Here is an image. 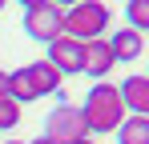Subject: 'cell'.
I'll use <instances>...</instances> for the list:
<instances>
[{
  "mask_svg": "<svg viewBox=\"0 0 149 144\" xmlns=\"http://www.w3.org/2000/svg\"><path fill=\"white\" fill-rule=\"evenodd\" d=\"M85 124H89V132H97V136H109V132H117L125 124V100H121V88L117 84H109V80H101L93 84L89 92H85Z\"/></svg>",
  "mask_w": 149,
  "mask_h": 144,
  "instance_id": "6da1fadb",
  "label": "cell"
},
{
  "mask_svg": "<svg viewBox=\"0 0 149 144\" xmlns=\"http://www.w3.org/2000/svg\"><path fill=\"white\" fill-rule=\"evenodd\" d=\"M109 20H113L109 4H101V0H77L73 8H65V36H73L81 44L101 40L109 32Z\"/></svg>",
  "mask_w": 149,
  "mask_h": 144,
  "instance_id": "7a4b0ae2",
  "label": "cell"
},
{
  "mask_svg": "<svg viewBox=\"0 0 149 144\" xmlns=\"http://www.w3.org/2000/svg\"><path fill=\"white\" fill-rule=\"evenodd\" d=\"M24 32L40 44L65 36V8L56 0H24Z\"/></svg>",
  "mask_w": 149,
  "mask_h": 144,
  "instance_id": "3957f363",
  "label": "cell"
},
{
  "mask_svg": "<svg viewBox=\"0 0 149 144\" xmlns=\"http://www.w3.org/2000/svg\"><path fill=\"white\" fill-rule=\"evenodd\" d=\"M45 136L52 144H81L89 136V124H85V112L77 104H56L49 116H45Z\"/></svg>",
  "mask_w": 149,
  "mask_h": 144,
  "instance_id": "277c9868",
  "label": "cell"
},
{
  "mask_svg": "<svg viewBox=\"0 0 149 144\" xmlns=\"http://www.w3.org/2000/svg\"><path fill=\"white\" fill-rule=\"evenodd\" d=\"M45 60H49L61 76H77V72H85V44L73 40V36H61V40L49 44V56H45Z\"/></svg>",
  "mask_w": 149,
  "mask_h": 144,
  "instance_id": "5b68a950",
  "label": "cell"
},
{
  "mask_svg": "<svg viewBox=\"0 0 149 144\" xmlns=\"http://www.w3.org/2000/svg\"><path fill=\"white\" fill-rule=\"evenodd\" d=\"M117 64V56H113V44H109V36H101V40H89L85 44V76H93V80H105L109 72Z\"/></svg>",
  "mask_w": 149,
  "mask_h": 144,
  "instance_id": "8992f818",
  "label": "cell"
},
{
  "mask_svg": "<svg viewBox=\"0 0 149 144\" xmlns=\"http://www.w3.org/2000/svg\"><path fill=\"white\" fill-rule=\"evenodd\" d=\"M121 100L129 116H149V76L145 72H133L121 80Z\"/></svg>",
  "mask_w": 149,
  "mask_h": 144,
  "instance_id": "52a82bcc",
  "label": "cell"
},
{
  "mask_svg": "<svg viewBox=\"0 0 149 144\" xmlns=\"http://www.w3.org/2000/svg\"><path fill=\"white\" fill-rule=\"evenodd\" d=\"M28 80H32V92H36V100L40 96H56L61 92V84H65V76L52 68L49 60H32V64H24Z\"/></svg>",
  "mask_w": 149,
  "mask_h": 144,
  "instance_id": "ba28073f",
  "label": "cell"
},
{
  "mask_svg": "<svg viewBox=\"0 0 149 144\" xmlns=\"http://www.w3.org/2000/svg\"><path fill=\"white\" fill-rule=\"evenodd\" d=\"M109 44H113L117 64H133V60L145 52V36H141V32H133V28H117V32L109 36Z\"/></svg>",
  "mask_w": 149,
  "mask_h": 144,
  "instance_id": "9c48e42d",
  "label": "cell"
},
{
  "mask_svg": "<svg viewBox=\"0 0 149 144\" xmlns=\"http://www.w3.org/2000/svg\"><path fill=\"white\" fill-rule=\"evenodd\" d=\"M117 144H149V116H125L117 128Z\"/></svg>",
  "mask_w": 149,
  "mask_h": 144,
  "instance_id": "30bf717a",
  "label": "cell"
},
{
  "mask_svg": "<svg viewBox=\"0 0 149 144\" xmlns=\"http://www.w3.org/2000/svg\"><path fill=\"white\" fill-rule=\"evenodd\" d=\"M8 96H12L16 104H32V100H36V92H32V80H28V72H24V68L8 72Z\"/></svg>",
  "mask_w": 149,
  "mask_h": 144,
  "instance_id": "8fae6325",
  "label": "cell"
},
{
  "mask_svg": "<svg viewBox=\"0 0 149 144\" xmlns=\"http://www.w3.org/2000/svg\"><path fill=\"white\" fill-rule=\"evenodd\" d=\"M125 28H133V32H149V0H129L125 4Z\"/></svg>",
  "mask_w": 149,
  "mask_h": 144,
  "instance_id": "7c38bea8",
  "label": "cell"
},
{
  "mask_svg": "<svg viewBox=\"0 0 149 144\" xmlns=\"http://www.w3.org/2000/svg\"><path fill=\"white\" fill-rule=\"evenodd\" d=\"M16 124H20V104L12 96H0V132L16 128Z\"/></svg>",
  "mask_w": 149,
  "mask_h": 144,
  "instance_id": "4fadbf2b",
  "label": "cell"
},
{
  "mask_svg": "<svg viewBox=\"0 0 149 144\" xmlns=\"http://www.w3.org/2000/svg\"><path fill=\"white\" fill-rule=\"evenodd\" d=\"M0 96H8V72L0 68Z\"/></svg>",
  "mask_w": 149,
  "mask_h": 144,
  "instance_id": "5bb4252c",
  "label": "cell"
},
{
  "mask_svg": "<svg viewBox=\"0 0 149 144\" xmlns=\"http://www.w3.org/2000/svg\"><path fill=\"white\" fill-rule=\"evenodd\" d=\"M28 144H52V140H49V136H36V140H28Z\"/></svg>",
  "mask_w": 149,
  "mask_h": 144,
  "instance_id": "9a60e30c",
  "label": "cell"
},
{
  "mask_svg": "<svg viewBox=\"0 0 149 144\" xmlns=\"http://www.w3.org/2000/svg\"><path fill=\"white\" fill-rule=\"evenodd\" d=\"M4 144H20V140H4Z\"/></svg>",
  "mask_w": 149,
  "mask_h": 144,
  "instance_id": "2e32d148",
  "label": "cell"
},
{
  "mask_svg": "<svg viewBox=\"0 0 149 144\" xmlns=\"http://www.w3.org/2000/svg\"><path fill=\"white\" fill-rule=\"evenodd\" d=\"M0 12H4V0H0Z\"/></svg>",
  "mask_w": 149,
  "mask_h": 144,
  "instance_id": "e0dca14e",
  "label": "cell"
},
{
  "mask_svg": "<svg viewBox=\"0 0 149 144\" xmlns=\"http://www.w3.org/2000/svg\"><path fill=\"white\" fill-rule=\"evenodd\" d=\"M81 144H93V140H81Z\"/></svg>",
  "mask_w": 149,
  "mask_h": 144,
  "instance_id": "ac0fdd59",
  "label": "cell"
},
{
  "mask_svg": "<svg viewBox=\"0 0 149 144\" xmlns=\"http://www.w3.org/2000/svg\"><path fill=\"white\" fill-rule=\"evenodd\" d=\"M145 76H149V72H145Z\"/></svg>",
  "mask_w": 149,
  "mask_h": 144,
  "instance_id": "d6986e66",
  "label": "cell"
}]
</instances>
